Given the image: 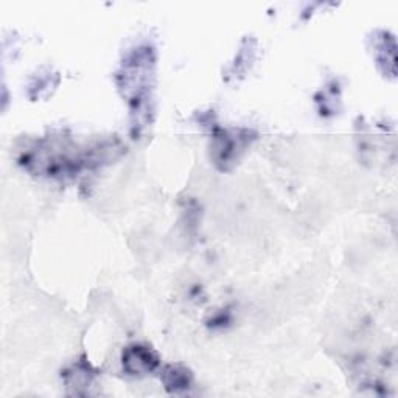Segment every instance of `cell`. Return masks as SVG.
I'll return each instance as SVG.
<instances>
[{"label":"cell","instance_id":"cell-1","mask_svg":"<svg viewBox=\"0 0 398 398\" xmlns=\"http://www.w3.org/2000/svg\"><path fill=\"white\" fill-rule=\"evenodd\" d=\"M157 356L142 345H134L123 353V365L131 375L150 374L157 367Z\"/></svg>","mask_w":398,"mask_h":398},{"label":"cell","instance_id":"cell-2","mask_svg":"<svg viewBox=\"0 0 398 398\" xmlns=\"http://www.w3.org/2000/svg\"><path fill=\"white\" fill-rule=\"evenodd\" d=\"M168 374V380H166V388L173 392H179V390L189 389L190 384V377L189 372H179L178 369H171V372H166Z\"/></svg>","mask_w":398,"mask_h":398}]
</instances>
